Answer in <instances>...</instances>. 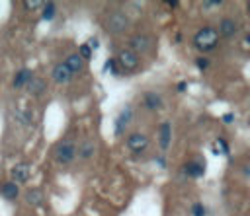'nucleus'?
<instances>
[{"label": "nucleus", "instance_id": "nucleus-1", "mask_svg": "<svg viewBox=\"0 0 250 216\" xmlns=\"http://www.w3.org/2000/svg\"><path fill=\"white\" fill-rule=\"evenodd\" d=\"M193 47L199 51V53H209L213 49L219 47V33H217V27L213 25H203L201 29L195 31L193 35Z\"/></svg>", "mask_w": 250, "mask_h": 216}, {"label": "nucleus", "instance_id": "nucleus-2", "mask_svg": "<svg viewBox=\"0 0 250 216\" xmlns=\"http://www.w3.org/2000/svg\"><path fill=\"white\" fill-rule=\"evenodd\" d=\"M102 25H104V29L109 35H121V33L127 31V27L131 25V21H129V16L123 10H109L104 16Z\"/></svg>", "mask_w": 250, "mask_h": 216}, {"label": "nucleus", "instance_id": "nucleus-3", "mask_svg": "<svg viewBox=\"0 0 250 216\" xmlns=\"http://www.w3.org/2000/svg\"><path fill=\"white\" fill-rule=\"evenodd\" d=\"M53 152H55L57 163L68 165V163H72L74 158H76V142H74L72 138H62V140L57 142V146H55Z\"/></svg>", "mask_w": 250, "mask_h": 216}, {"label": "nucleus", "instance_id": "nucleus-4", "mask_svg": "<svg viewBox=\"0 0 250 216\" xmlns=\"http://www.w3.org/2000/svg\"><path fill=\"white\" fill-rule=\"evenodd\" d=\"M127 49H131L139 56L148 54L154 49V37L148 35V33H135L133 37H129V47Z\"/></svg>", "mask_w": 250, "mask_h": 216}, {"label": "nucleus", "instance_id": "nucleus-5", "mask_svg": "<svg viewBox=\"0 0 250 216\" xmlns=\"http://www.w3.org/2000/svg\"><path fill=\"white\" fill-rule=\"evenodd\" d=\"M115 62L121 72H135L141 66V56L135 54L131 49H121L115 56Z\"/></svg>", "mask_w": 250, "mask_h": 216}, {"label": "nucleus", "instance_id": "nucleus-6", "mask_svg": "<svg viewBox=\"0 0 250 216\" xmlns=\"http://www.w3.org/2000/svg\"><path fill=\"white\" fill-rule=\"evenodd\" d=\"M125 144H127V148H129L133 154H143V152L148 148L150 140H148V136H146L145 132H131V134L127 136Z\"/></svg>", "mask_w": 250, "mask_h": 216}, {"label": "nucleus", "instance_id": "nucleus-7", "mask_svg": "<svg viewBox=\"0 0 250 216\" xmlns=\"http://www.w3.org/2000/svg\"><path fill=\"white\" fill-rule=\"evenodd\" d=\"M31 177V165L27 162H18L10 167V181L18 183H27Z\"/></svg>", "mask_w": 250, "mask_h": 216}, {"label": "nucleus", "instance_id": "nucleus-8", "mask_svg": "<svg viewBox=\"0 0 250 216\" xmlns=\"http://www.w3.org/2000/svg\"><path fill=\"white\" fill-rule=\"evenodd\" d=\"M217 27H219V29H217L219 37L230 39V37H234V35L238 33L240 23H238V19H234V18H230V16H225V18H221V21H219Z\"/></svg>", "mask_w": 250, "mask_h": 216}, {"label": "nucleus", "instance_id": "nucleus-9", "mask_svg": "<svg viewBox=\"0 0 250 216\" xmlns=\"http://www.w3.org/2000/svg\"><path fill=\"white\" fill-rule=\"evenodd\" d=\"M131 121H133V107H131V105H125V107L121 109V113L117 115L115 123H113V132H115V136H123V134H125V128L129 126Z\"/></svg>", "mask_w": 250, "mask_h": 216}, {"label": "nucleus", "instance_id": "nucleus-10", "mask_svg": "<svg viewBox=\"0 0 250 216\" xmlns=\"http://www.w3.org/2000/svg\"><path fill=\"white\" fill-rule=\"evenodd\" d=\"M72 78H74V76H72L70 70L64 66V62H57V64L51 68V80H53L55 84H59V86L68 84Z\"/></svg>", "mask_w": 250, "mask_h": 216}, {"label": "nucleus", "instance_id": "nucleus-11", "mask_svg": "<svg viewBox=\"0 0 250 216\" xmlns=\"http://www.w3.org/2000/svg\"><path fill=\"white\" fill-rule=\"evenodd\" d=\"M184 173H186L188 177H191V179L201 177V175L205 173V160L195 158V160L186 162V163H184Z\"/></svg>", "mask_w": 250, "mask_h": 216}, {"label": "nucleus", "instance_id": "nucleus-12", "mask_svg": "<svg viewBox=\"0 0 250 216\" xmlns=\"http://www.w3.org/2000/svg\"><path fill=\"white\" fill-rule=\"evenodd\" d=\"M25 90H27V93H29L31 97H41V95L47 91V80L41 78V76H33V78L27 82Z\"/></svg>", "mask_w": 250, "mask_h": 216}, {"label": "nucleus", "instance_id": "nucleus-13", "mask_svg": "<svg viewBox=\"0 0 250 216\" xmlns=\"http://www.w3.org/2000/svg\"><path fill=\"white\" fill-rule=\"evenodd\" d=\"M143 105H145V109H148V111H160V109L164 107V99H162V95L156 93V91H145V93H143Z\"/></svg>", "mask_w": 250, "mask_h": 216}, {"label": "nucleus", "instance_id": "nucleus-14", "mask_svg": "<svg viewBox=\"0 0 250 216\" xmlns=\"http://www.w3.org/2000/svg\"><path fill=\"white\" fill-rule=\"evenodd\" d=\"M96 142L92 140V138H84L78 146H76V156L80 158V160H92L94 158V154H96Z\"/></svg>", "mask_w": 250, "mask_h": 216}, {"label": "nucleus", "instance_id": "nucleus-15", "mask_svg": "<svg viewBox=\"0 0 250 216\" xmlns=\"http://www.w3.org/2000/svg\"><path fill=\"white\" fill-rule=\"evenodd\" d=\"M62 62H64V66L70 70V74H72V76H78V74H82V72H84V66H86V64H84V60H82V58H80L76 53L68 54V56H66Z\"/></svg>", "mask_w": 250, "mask_h": 216}, {"label": "nucleus", "instance_id": "nucleus-16", "mask_svg": "<svg viewBox=\"0 0 250 216\" xmlns=\"http://www.w3.org/2000/svg\"><path fill=\"white\" fill-rule=\"evenodd\" d=\"M158 140H160V148L168 150L170 140H172V125H170V121H162L158 125Z\"/></svg>", "mask_w": 250, "mask_h": 216}, {"label": "nucleus", "instance_id": "nucleus-17", "mask_svg": "<svg viewBox=\"0 0 250 216\" xmlns=\"http://www.w3.org/2000/svg\"><path fill=\"white\" fill-rule=\"evenodd\" d=\"M31 78H33V72H31L29 68H21V70L16 72V76H14V80H12V88H14V90H23Z\"/></svg>", "mask_w": 250, "mask_h": 216}, {"label": "nucleus", "instance_id": "nucleus-18", "mask_svg": "<svg viewBox=\"0 0 250 216\" xmlns=\"http://www.w3.org/2000/svg\"><path fill=\"white\" fill-rule=\"evenodd\" d=\"M25 202L29 204V206H43V202H45V195H43V191L41 189H37V187H31V189H27L25 191Z\"/></svg>", "mask_w": 250, "mask_h": 216}, {"label": "nucleus", "instance_id": "nucleus-19", "mask_svg": "<svg viewBox=\"0 0 250 216\" xmlns=\"http://www.w3.org/2000/svg\"><path fill=\"white\" fill-rule=\"evenodd\" d=\"M0 195L6 198V200H16L20 197V187L14 183V181H4L0 185Z\"/></svg>", "mask_w": 250, "mask_h": 216}, {"label": "nucleus", "instance_id": "nucleus-20", "mask_svg": "<svg viewBox=\"0 0 250 216\" xmlns=\"http://www.w3.org/2000/svg\"><path fill=\"white\" fill-rule=\"evenodd\" d=\"M14 117H16V121H18L20 125H23V126H31V125H33V111H29V109L18 107V109H14Z\"/></svg>", "mask_w": 250, "mask_h": 216}, {"label": "nucleus", "instance_id": "nucleus-21", "mask_svg": "<svg viewBox=\"0 0 250 216\" xmlns=\"http://www.w3.org/2000/svg\"><path fill=\"white\" fill-rule=\"evenodd\" d=\"M41 10H43V12H41V18H43L45 21H51V19L55 18V14H57V6H55V2H45Z\"/></svg>", "mask_w": 250, "mask_h": 216}, {"label": "nucleus", "instance_id": "nucleus-22", "mask_svg": "<svg viewBox=\"0 0 250 216\" xmlns=\"http://www.w3.org/2000/svg\"><path fill=\"white\" fill-rule=\"evenodd\" d=\"M107 72H111L113 76H119V74H121V70L117 68L115 58H107V60L104 62V74H107Z\"/></svg>", "mask_w": 250, "mask_h": 216}, {"label": "nucleus", "instance_id": "nucleus-23", "mask_svg": "<svg viewBox=\"0 0 250 216\" xmlns=\"http://www.w3.org/2000/svg\"><path fill=\"white\" fill-rule=\"evenodd\" d=\"M213 154H225V156H229L230 154L229 152V144L223 138H217L215 144H213Z\"/></svg>", "mask_w": 250, "mask_h": 216}, {"label": "nucleus", "instance_id": "nucleus-24", "mask_svg": "<svg viewBox=\"0 0 250 216\" xmlns=\"http://www.w3.org/2000/svg\"><path fill=\"white\" fill-rule=\"evenodd\" d=\"M76 54H78V56H80V58H82L84 62H86V60H90V58L94 56V53H92V49H90V47H88L86 43H82V45L78 47V53H76Z\"/></svg>", "mask_w": 250, "mask_h": 216}, {"label": "nucleus", "instance_id": "nucleus-25", "mask_svg": "<svg viewBox=\"0 0 250 216\" xmlns=\"http://www.w3.org/2000/svg\"><path fill=\"white\" fill-rule=\"evenodd\" d=\"M43 4H45V2H41V0H23V2H21V6H23L25 10H29V12H35V10L43 8Z\"/></svg>", "mask_w": 250, "mask_h": 216}, {"label": "nucleus", "instance_id": "nucleus-26", "mask_svg": "<svg viewBox=\"0 0 250 216\" xmlns=\"http://www.w3.org/2000/svg\"><path fill=\"white\" fill-rule=\"evenodd\" d=\"M189 212H191V216H207V208L203 206V202H193Z\"/></svg>", "mask_w": 250, "mask_h": 216}, {"label": "nucleus", "instance_id": "nucleus-27", "mask_svg": "<svg viewBox=\"0 0 250 216\" xmlns=\"http://www.w3.org/2000/svg\"><path fill=\"white\" fill-rule=\"evenodd\" d=\"M223 6V2L219 0V2H209V0H205V2H201V10H205V12H213V10H219Z\"/></svg>", "mask_w": 250, "mask_h": 216}, {"label": "nucleus", "instance_id": "nucleus-28", "mask_svg": "<svg viewBox=\"0 0 250 216\" xmlns=\"http://www.w3.org/2000/svg\"><path fill=\"white\" fill-rule=\"evenodd\" d=\"M195 66H197L199 70H205V68L209 66V58H207V56H203V54H201V56H197V58H195Z\"/></svg>", "mask_w": 250, "mask_h": 216}, {"label": "nucleus", "instance_id": "nucleus-29", "mask_svg": "<svg viewBox=\"0 0 250 216\" xmlns=\"http://www.w3.org/2000/svg\"><path fill=\"white\" fill-rule=\"evenodd\" d=\"M221 121H223L225 125H230V123L234 121V113H225V115L221 117Z\"/></svg>", "mask_w": 250, "mask_h": 216}, {"label": "nucleus", "instance_id": "nucleus-30", "mask_svg": "<svg viewBox=\"0 0 250 216\" xmlns=\"http://www.w3.org/2000/svg\"><path fill=\"white\" fill-rule=\"evenodd\" d=\"M86 45H88V47L92 49V53H94V51H96V49L100 47V43H98V39H96V37H92V39H90V41H88Z\"/></svg>", "mask_w": 250, "mask_h": 216}, {"label": "nucleus", "instance_id": "nucleus-31", "mask_svg": "<svg viewBox=\"0 0 250 216\" xmlns=\"http://www.w3.org/2000/svg\"><path fill=\"white\" fill-rule=\"evenodd\" d=\"M164 4H166L168 8H178V6H180V2H176V0H166Z\"/></svg>", "mask_w": 250, "mask_h": 216}, {"label": "nucleus", "instance_id": "nucleus-32", "mask_svg": "<svg viewBox=\"0 0 250 216\" xmlns=\"http://www.w3.org/2000/svg\"><path fill=\"white\" fill-rule=\"evenodd\" d=\"M154 162H156L160 167H166V162H164V158H162V156H156V158H154Z\"/></svg>", "mask_w": 250, "mask_h": 216}, {"label": "nucleus", "instance_id": "nucleus-33", "mask_svg": "<svg viewBox=\"0 0 250 216\" xmlns=\"http://www.w3.org/2000/svg\"><path fill=\"white\" fill-rule=\"evenodd\" d=\"M186 88H188V84H186V82H178V86H176V90H178V91H186Z\"/></svg>", "mask_w": 250, "mask_h": 216}]
</instances>
